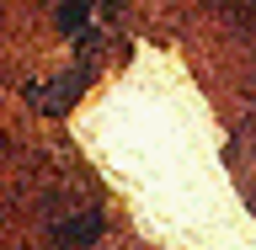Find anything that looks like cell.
<instances>
[{
	"label": "cell",
	"instance_id": "obj_1",
	"mask_svg": "<svg viewBox=\"0 0 256 250\" xmlns=\"http://www.w3.org/2000/svg\"><path fill=\"white\" fill-rule=\"evenodd\" d=\"M96 235H102V219H96V213H80V219H70V224L59 229L64 245H75V240H96Z\"/></svg>",
	"mask_w": 256,
	"mask_h": 250
},
{
	"label": "cell",
	"instance_id": "obj_2",
	"mask_svg": "<svg viewBox=\"0 0 256 250\" xmlns=\"http://www.w3.org/2000/svg\"><path fill=\"white\" fill-rule=\"evenodd\" d=\"M86 21H91V0H70V5L59 11V27L64 32H80Z\"/></svg>",
	"mask_w": 256,
	"mask_h": 250
}]
</instances>
